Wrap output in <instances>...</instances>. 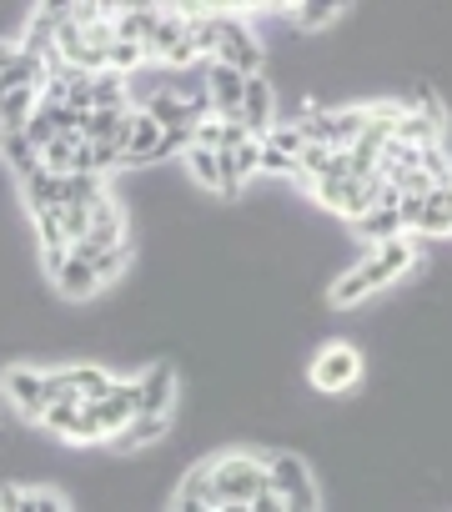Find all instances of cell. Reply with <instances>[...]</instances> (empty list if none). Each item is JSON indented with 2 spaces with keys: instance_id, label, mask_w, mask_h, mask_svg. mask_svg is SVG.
Here are the masks:
<instances>
[{
  "instance_id": "14",
  "label": "cell",
  "mask_w": 452,
  "mask_h": 512,
  "mask_svg": "<svg viewBox=\"0 0 452 512\" xmlns=\"http://www.w3.org/2000/svg\"><path fill=\"white\" fill-rule=\"evenodd\" d=\"M46 277H51V287H56L61 297H71V302H86V297L101 292V277L91 272V262H81V256H66V262H56Z\"/></svg>"
},
{
  "instance_id": "16",
  "label": "cell",
  "mask_w": 452,
  "mask_h": 512,
  "mask_svg": "<svg viewBox=\"0 0 452 512\" xmlns=\"http://www.w3.org/2000/svg\"><path fill=\"white\" fill-rule=\"evenodd\" d=\"M21 196H26V211L31 216L61 211V176H51L46 166H36L31 176H21Z\"/></svg>"
},
{
  "instance_id": "19",
  "label": "cell",
  "mask_w": 452,
  "mask_h": 512,
  "mask_svg": "<svg viewBox=\"0 0 452 512\" xmlns=\"http://www.w3.org/2000/svg\"><path fill=\"white\" fill-rule=\"evenodd\" d=\"M181 161H186V171H191V181H196L201 191H216V196H221V161H216V151H206V146H186Z\"/></svg>"
},
{
  "instance_id": "10",
  "label": "cell",
  "mask_w": 452,
  "mask_h": 512,
  "mask_svg": "<svg viewBox=\"0 0 452 512\" xmlns=\"http://www.w3.org/2000/svg\"><path fill=\"white\" fill-rule=\"evenodd\" d=\"M91 417L101 427V442H116L136 422V382H111V392L101 402H91Z\"/></svg>"
},
{
  "instance_id": "4",
  "label": "cell",
  "mask_w": 452,
  "mask_h": 512,
  "mask_svg": "<svg viewBox=\"0 0 452 512\" xmlns=\"http://www.w3.org/2000/svg\"><path fill=\"white\" fill-rule=\"evenodd\" d=\"M267 477H272V492L287 502V512H322L317 482H312V472H307V462L297 452H272L267 457Z\"/></svg>"
},
{
  "instance_id": "12",
  "label": "cell",
  "mask_w": 452,
  "mask_h": 512,
  "mask_svg": "<svg viewBox=\"0 0 452 512\" xmlns=\"http://www.w3.org/2000/svg\"><path fill=\"white\" fill-rule=\"evenodd\" d=\"M171 397H176V372L166 362H156L136 377V417H166Z\"/></svg>"
},
{
  "instance_id": "18",
  "label": "cell",
  "mask_w": 452,
  "mask_h": 512,
  "mask_svg": "<svg viewBox=\"0 0 452 512\" xmlns=\"http://www.w3.org/2000/svg\"><path fill=\"white\" fill-rule=\"evenodd\" d=\"M91 111H131L126 76H116V71H101V76H91Z\"/></svg>"
},
{
  "instance_id": "30",
  "label": "cell",
  "mask_w": 452,
  "mask_h": 512,
  "mask_svg": "<svg viewBox=\"0 0 452 512\" xmlns=\"http://www.w3.org/2000/svg\"><path fill=\"white\" fill-rule=\"evenodd\" d=\"M211 512H221V507H211Z\"/></svg>"
},
{
  "instance_id": "15",
  "label": "cell",
  "mask_w": 452,
  "mask_h": 512,
  "mask_svg": "<svg viewBox=\"0 0 452 512\" xmlns=\"http://www.w3.org/2000/svg\"><path fill=\"white\" fill-rule=\"evenodd\" d=\"M96 251H111V246H126V216L116 206V196L106 191L96 206H91V236H86Z\"/></svg>"
},
{
  "instance_id": "6",
  "label": "cell",
  "mask_w": 452,
  "mask_h": 512,
  "mask_svg": "<svg viewBox=\"0 0 452 512\" xmlns=\"http://www.w3.org/2000/svg\"><path fill=\"white\" fill-rule=\"evenodd\" d=\"M111 372L106 367H61V372H46V397L51 402H81V407H91V402H101L106 392H111Z\"/></svg>"
},
{
  "instance_id": "25",
  "label": "cell",
  "mask_w": 452,
  "mask_h": 512,
  "mask_svg": "<svg viewBox=\"0 0 452 512\" xmlns=\"http://www.w3.org/2000/svg\"><path fill=\"white\" fill-rule=\"evenodd\" d=\"M26 512H66V497L56 487H26Z\"/></svg>"
},
{
  "instance_id": "23",
  "label": "cell",
  "mask_w": 452,
  "mask_h": 512,
  "mask_svg": "<svg viewBox=\"0 0 452 512\" xmlns=\"http://www.w3.org/2000/svg\"><path fill=\"white\" fill-rule=\"evenodd\" d=\"M337 0H307V6H297V31H322L337 21Z\"/></svg>"
},
{
  "instance_id": "17",
  "label": "cell",
  "mask_w": 452,
  "mask_h": 512,
  "mask_svg": "<svg viewBox=\"0 0 452 512\" xmlns=\"http://www.w3.org/2000/svg\"><path fill=\"white\" fill-rule=\"evenodd\" d=\"M417 236H452V186H437L432 196H422Z\"/></svg>"
},
{
  "instance_id": "29",
  "label": "cell",
  "mask_w": 452,
  "mask_h": 512,
  "mask_svg": "<svg viewBox=\"0 0 452 512\" xmlns=\"http://www.w3.org/2000/svg\"><path fill=\"white\" fill-rule=\"evenodd\" d=\"M221 512H247V507H242V502H226V507H221Z\"/></svg>"
},
{
  "instance_id": "26",
  "label": "cell",
  "mask_w": 452,
  "mask_h": 512,
  "mask_svg": "<svg viewBox=\"0 0 452 512\" xmlns=\"http://www.w3.org/2000/svg\"><path fill=\"white\" fill-rule=\"evenodd\" d=\"M262 171H272V176H287V181H292V176H297V161H292V156H277V151H267V146H262Z\"/></svg>"
},
{
  "instance_id": "2",
  "label": "cell",
  "mask_w": 452,
  "mask_h": 512,
  "mask_svg": "<svg viewBox=\"0 0 452 512\" xmlns=\"http://www.w3.org/2000/svg\"><path fill=\"white\" fill-rule=\"evenodd\" d=\"M206 467H211V487H216L221 507H226V502H242V507H247L257 492L272 487L267 457H257V452H221V457H211Z\"/></svg>"
},
{
  "instance_id": "1",
  "label": "cell",
  "mask_w": 452,
  "mask_h": 512,
  "mask_svg": "<svg viewBox=\"0 0 452 512\" xmlns=\"http://www.w3.org/2000/svg\"><path fill=\"white\" fill-rule=\"evenodd\" d=\"M412 262H417V241H412V236H392V241L372 246V251L362 256V262L347 272V277H337V282H332L327 302H332V307H357L362 297H372V292L392 287L402 272H412Z\"/></svg>"
},
{
  "instance_id": "24",
  "label": "cell",
  "mask_w": 452,
  "mask_h": 512,
  "mask_svg": "<svg viewBox=\"0 0 452 512\" xmlns=\"http://www.w3.org/2000/svg\"><path fill=\"white\" fill-rule=\"evenodd\" d=\"M91 272L101 277V287H106V282H116V277L126 272V246H111V251H101L96 262H91Z\"/></svg>"
},
{
  "instance_id": "3",
  "label": "cell",
  "mask_w": 452,
  "mask_h": 512,
  "mask_svg": "<svg viewBox=\"0 0 452 512\" xmlns=\"http://www.w3.org/2000/svg\"><path fill=\"white\" fill-rule=\"evenodd\" d=\"M211 66H226L237 76H262V41L252 36V26L242 16L216 11V46H211Z\"/></svg>"
},
{
  "instance_id": "27",
  "label": "cell",
  "mask_w": 452,
  "mask_h": 512,
  "mask_svg": "<svg viewBox=\"0 0 452 512\" xmlns=\"http://www.w3.org/2000/svg\"><path fill=\"white\" fill-rule=\"evenodd\" d=\"M0 512H26V487H16V482L0 487Z\"/></svg>"
},
{
  "instance_id": "20",
  "label": "cell",
  "mask_w": 452,
  "mask_h": 512,
  "mask_svg": "<svg viewBox=\"0 0 452 512\" xmlns=\"http://www.w3.org/2000/svg\"><path fill=\"white\" fill-rule=\"evenodd\" d=\"M357 236H362V241H372V246H382V241H392V236H402V221H397V206H372L367 216H357Z\"/></svg>"
},
{
  "instance_id": "9",
  "label": "cell",
  "mask_w": 452,
  "mask_h": 512,
  "mask_svg": "<svg viewBox=\"0 0 452 512\" xmlns=\"http://www.w3.org/2000/svg\"><path fill=\"white\" fill-rule=\"evenodd\" d=\"M0 392H6V402L21 412V417H46V407H51V397H46V372H36V367H11L6 377H0Z\"/></svg>"
},
{
  "instance_id": "8",
  "label": "cell",
  "mask_w": 452,
  "mask_h": 512,
  "mask_svg": "<svg viewBox=\"0 0 452 512\" xmlns=\"http://www.w3.org/2000/svg\"><path fill=\"white\" fill-rule=\"evenodd\" d=\"M41 427L56 432V437L71 442V447H91V442H101V427H96L91 407H81V402H51L46 417H41Z\"/></svg>"
},
{
  "instance_id": "13",
  "label": "cell",
  "mask_w": 452,
  "mask_h": 512,
  "mask_svg": "<svg viewBox=\"0 0 452 512\" xmlns=\"http://www.w3.org/2000/svg\"><path fill=\"white\" fill-rule=\"evenodd\" d=\"M161 126L136 106L131 111V136H126V156H121V166H151V161H161Z\"/></svg>"
},
{
  "instance_id": "21",
  "label": "cell",
  "mask_w": 452,
  "mask_h": 512,
  "mask_svg": "<svg viewBox=\"0 0 452 512\" xmlns=\"http://www.w3.org/2000/svg\"><path fill=\"white\" fill-rule=\"evenodd\" d=\"M0 156L11 161V171L16 176H31L36 166H41V151L26 141V131H11V136H0Z\"/></svg>"
},
{
  "instance_id": "7",
  "label": "cell",
  "mask_w": 452,
  "mask_h": 512,
  "mask_svg": "<svg viewBox=\"0 0 452 512\" xmlns=\"http://www.w3.org/2000/svg\"><path fill=\"white\" fill-rule=\"evenodd\" d=\"M216 161H221V196H226V201H237L242 186L262 171V141L247 136V141H237V146H221Z\"/></svg>"
},
{
  "instance_id": "5",
  "label": "cell",
  "mask_w": 452,
  "mask_h": 512,
  "mask_svg": "<svg viewBox=\"0 0 452 512\" xmlns=\"http://www.w3.org/2000/svg\"><path fill=\"white\" fill-rule=\"evenodd\" d=\"M307 377H312L317 392H352L362 382V352L347 347V342H332V347H322L312 357V372Z\"/></svg>"
},
{
  "instance_id": "22",
  "label": "cell",
  "mask_w": 452,
  "mask_h": 512,
  "mask_svg": "<svg viewBox=\"0 0 452 512\" xmlns=\"http://www.w3.org/2000/svg\"><path fill=\"white\" fill-rule=\"evenodd\" d=\"M166 437V417H136L121 437H116V447L121 452H141V447H151V442H161Z\"/></svg>"
},
{
  "instance_id": "28",
  "label": "cell",
  "mask_w": 452,
  "mask_h": 512,
  "mask_svg": "<svg viewBox=\"0 0 452 512\" xmlns=\"http://www.w3.org/2000/svg\"><path fill=\"white\" fill-rule=\"evenodd\" d=\"M247 512H287V502H282V497L267 487V492H257V497L247 502Z\"/></svg>"
},
{
  "instance_id": "11",
  "label": "cell",
  "mask_w": 452,
  "mask_h": 512,
  "mask_svg": "<svg viewBox=\"0 0 452 512\" xmlns=\"http://www.w3.org/2000/svg\"><path fill=\"white\" fill-rule=\"evenodd\" d=\"M242 126L247 136L267 141V131L277 126V91L267 76H247V91H242Z\"/></svg>"
}]
</instances>
